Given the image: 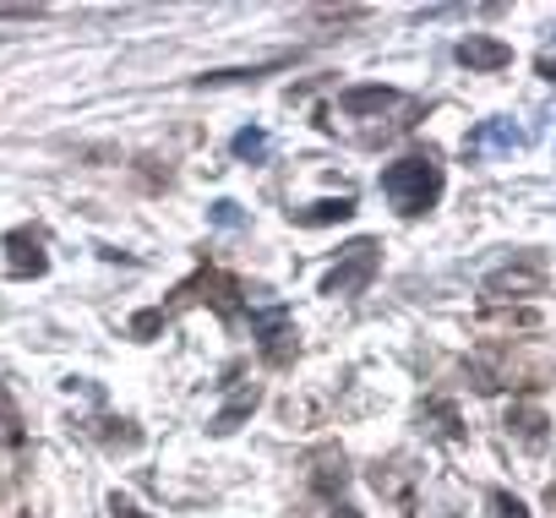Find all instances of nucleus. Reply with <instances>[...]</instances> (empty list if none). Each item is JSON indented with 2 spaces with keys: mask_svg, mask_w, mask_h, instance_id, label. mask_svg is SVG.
<instances>
[{
  "mask_svg": "<svg viewBox=\"0 0 556 518\" xmlns=\"http://www.w3.org/2000/svg\"><path fill=\"white\" fill-rule=\"evenodd\" d=\"M240 295H245V285L235 279V274H224V268H197L186 285H175L169 290V301L164 306H153V312H137L131 317V339H153L159 328H169L180 312H191V306H213L224 323H235L240 317Z\"/></svg>",
  "mask_w": 556,
  "mask_h": 518,
  "instance_id": "1",
  "label": "nucleus"
},
{
  "mask_svg": "<svg viewBox=\"0 0 556 518\" xmlns=\"http://www.w3.org/2000/svg\"><path fill=\"white\" fill-rule=\"evenodd\" d=\"M442 186H447V175H442L437 153H409V159H399V164L382 169V197H388L404 218L431 213V207L442 202Z\"/></svg>",
  "mask_w": 556,
  "mask_h": 518,
  "instance_id": "2",
  "label": "nucleus"
},
{
  "mask_svg": "<svg viewBox=\"0 0 556 518\" xmlns=\"http://www.w3.org/2000/svg\"><path fill=\"white\" fill-rule=\"evenodd\" d=\"M377 268H382V245L366 235V240H350L344 251H339V263L328 268V279H323V295H361V290H371V279H377Z\"/></svg>",
  "mask_w": 556,
  "mask_h": 518,
  "instance_id": "3",
  "label": "nucleus"
},
{
  "mask_svg": "<svg viewBox=\"0 0 556 518\" xmlns=\"http://www.w3.org/2000/svg\"><path fill=\"white\" fill-rule=\"evenodd\" d=\"M251 333H256V350H262V361L267 366H290L295 361V323H290V312L285 306H256L251 312Z\"/></svg>",
  "mask_w": 556,
  "mask_h": 518,
  "instance_id": "4",
  "label": "nucleus"
},
{
  "mask_svg": "<svg viewBox=\"0 0 556 518\" xmlns=\"http://www.w3.org/2000/svg\"><path fill=\"white\" fill-rule=\"evenodd\" d=\"M0 251H7L12 279H45V274H50V235H45V224L12 229L7 240H0Z\"/></svg>",
  "mask_w": 556,
  "mask_h": 518,
  "instance_id": "5",
  "label": "nucleus"
},
{
  "mask_svg": "<svg viewBox=\"0 0 556 518\" xmlns=\"http://www.w3.org/2000/svg\"><path fill=\"white\" fill-rule=\"evenodd\" d=\"M529 137H523V126L518 121H507V115H491V121H480L469 137H464V159H491V153H518Z\"/></svg>",
  "mask_w": 556,
  "mask_h": 518,
  "instance_id": "6",
  "label": "nucleus"
},
{
  "mask_svg": "<svg viewBox=\"0 0 556 518\" xmlns=\"http://www.w3.org/2000/svg\"><path fill=\"white\" fill-rule=\"evenodd\" d=\"M545 290V274H540V263H507V268H496V274H485V301H513V295H540Z\"/></svg>",
  "mask_w": 556,
  "mask_h": 518,
  "instance_id": "7",
  "label": "nucleus"
},
{
  "mask_svg": "<svg viewBox=\"0 0 556 518\" xmlns=\"http://www.w3.org/2000/svg\"><path fill=\"white\" fill-rule=\"evenodd\" d=\"M458 66H469V72H507L513 66V45H502V39H491V34H469V39H458Z\"/></svg>",
  "mask_w": 556,
  "mask_h": 518,
  "instance_id": "8",
  "label": "nucleus"
},
{
  "mask_svg": "<svg viewBox=\"0 0 556 518\" xmlns=\"http://www.w3.org/2000/svg\"><path fill=\"white\" fill-rule=\"evenodd\" d=\"M409 480H415L409 458H388V464H377V469H371V485H377L382 496H393L404 513H415V491H409Z\"/></svg>",
  "mask_w": 556,
  "mask_h": 518,
  "instance_id": "9",
  "label": "nucleus"
},
{
  "mask_svg": "<svg viewBox=\"0 0 556 518\" xmlns=\"http://www.w3.org/2000/svg\"><path fill=\"white\" fill-rule=\"evenodd\" d=\"M399 104V88H382V83H366V88H344L339 93V110L344 115H382Z\"/></svg>",
  "mask_w": 556,
  "mask_h": 518,
  "instance_id": "10",
  "label": "nucleus"
},
{
  "mask_svg": "<svg viewBox=\"0 0 556 518\" xmlns=\"http://www.w3.org/2000/svg\"><path fill=\"white\" fill-rule=\"evenodd\" d=\"M256 404H262V388H256V382H245V388H240V393H235L213 420H207V431H213V437H235V431H240V420H251V409H256Z\"/></svg>",
  "mask_w": 556,
  "mask_h": 518,
  "instance_id": "11",
  "label": "nucleus"
},
{
  "mask_svg": "<svg viewBox=\"0 0 556 518\" xmlns=\"http://www.w3.org/2000/svg\"><path fill=\"white\" fill-rule=\"evenodd\" d=\"M475 323H480L485 333H491V328H507V333H513V328H518V333H534V328H540V312H534V306H496V301H485Z\"/></svg>",
  "mask_w": 556,
  "mask_h": 518,
  "instance_id": "12",
  "label": "nucleus"
},
{
  "mask_svg": "<svg viewBox=\"0 0 556 518\" xmlns=\"http://www.w3.org/2000/svg\"><path fill=\"white\" fill-rule=\"evenodd\" d=\"M290 218L306 224V229L344 224V218H355V197H323V202H312V207H290Z\"/></svg>",
  "mask_w": 556,
  "mask_h": 518,
  "instance_id": "13",
  "label": "nucleus"
},
{
  "mask_svg": "<svg viewBox=\"0 0 556 518\" xmlns=\"http://www.w3.org/2000/svg\"><path fill=\"white\" fill-rule=\"evenodd\" d=\"M420 420H426L442 442H464V415H458V404H453V399H426Z\"/></svg>",
  "mask_w": 556,
  "mask_h": 518,
  "instance_id": "14",
  "label": "nucleus"
},
{
  "mask_svg": "<svg viewBox=\"0 0 556 518\" xmlns=\"http://www.w3.org/2000/svg\"><path fill=\"white\" fill-rule=\"evenodd\" d=\"M285 66H295V55H267V61H256V66L207 72V77H197V83H202V88H224V83H256V77H267V72H285Z\"/></svg>",
  "mask_w": 556,
  "mask_h": 518,
  "instance_id": "15",
  "label": "nucleus"
},
{
  "mask_svg": "<svg viewBox=\"0 0 556 518\" xmlns=\"http://www.w3.org/2000/svg\"><path fill=\"white\" fill-rule=\"evenodd\" d=\"M545 426H551V420H545L534 404H513V409H507V431H513L518 442H529V447L545 442Z\"/></svg>",
  "mask_w": 556,
  "mask_h": 518,
  "instance_id": "16",
  "label": "nucleus"
},
{
  "mask_svg": "<svg viewBox=\"0 0 556 518\" xmlns=\"http://www.w3.org/2000/svg\"><path fill=\"white\" fill-rule=\"evenodd\" d=\"M88 437H93V442H104L110 453H121V447H126V453H131V447H142V431H137L131 420H93V426H88Z\"/></svg>",
  "mask_w": 556,
  "mask_h": 518,
  "instance_id": "17",
  "label": "nucleus"
},
{
  "mask_svg": "<svg viewBox=\"0 0 556 518\" xmlns=\"http://www.w3.org/2000/svg\"><path fill=\"white\" fill-rule=\"evenodd\" d=\"M350 485V469H344V453H328V458H317V475H312V491L317 496H339Z\"/></svg>",
  "mask_w": 556,
  "mask_h": 518,
  "instance_id": "18",
  "label": "nucleus"
},
{
  "mask_svg": "<svg viewBox=\"0 0 556 518\" xmlns=\"http://www.w3.org/2000/svg\"><path fill=\"white\" fill-rule=\"evenodd\" d=\"M0 442H7V447H23V442H28L23 415H17V404H12V393H7V388H0Z\"/></svg>",
  "mask_w": 556,
  "mask_h": 518,
  "instance_id": "19",
  "label": "nucleus"
},
{
  "mask_svg": "<svg viewBox=\"0 0 556 518\" xmlns=\"http://www.w3.org/2000/svg\"><path fill=\"white\" fill-rule=\"evenodd\" d=\"M229 148H235V159H251L256 164V159H267V131L262 126H245V131H235Z\"/></svg>",
  "mask_w": 556,
  "mask_h": 518,
  "instance_id": "20",
  "label": "nucleus"
},
{
  "mask_svg": "<svg viewBox=\"0 0 556 518\" xmlns=\"http://www.w3.org/2000/svg\"><path fill=\"white\" fill-rule=\"evenodd\" d=\"M485 502H491V513H496V518H529V507H523V502H518L513 491H502V485H496V491H491Z\"/></svg>",
  "mask_w": 556,
  "mask_h": 518,
  "instance_id": "21",
  "label": "nucleus"
},
{
  "mask_svg": "<svg viewBox=\"0 0 556 518\" xmlns=\"http://www.w3.org/2000/svg\"><path fill=\"white\" fill-rule=\"evenodd\" d=\"M207 218H213L218 229H240V224H245L240 202H229V197H224V202H213V207H207Z\"/></svg>",
  "mask_w": 556,
  "mask_h": 518,
  "instance_id": "22",
  "label": "nucleus"
},
{
  "mask_svg": "<svg viewBox=\"0 0 556 518\" xmlns=\"http://www.w3.org/2000/svg\"><path fill=\"white\" fill-rule=\"evenodd\" d=\"M110 518H153V513H142L131 496H121V491H115V496H110Z\"/></svg>",
  "mask_w": 556,
  "mask_h": 518,
  "instance_id": "23",
  "label": "nucleus"
},
{
  "mask_svg": "<svg viewBox=\"0 0 556 518\" xmlns=\"http://www.w3.org/2000/svg\"><path fill=\"white\" fill-rule=\"evenodd\" d=\"M540 77H545V83H556V55H540Z\"/></svg>",
  "mask_w": 556,
  "mask_h": 518,
  "instance_id": "24",
  "label": "nucleus"
},
{
  "mask_svg": "<svg viewBox=\"0 0 556 518\" xmlns=\"http://www.w3.org/2000/svg\"><path fill=\"white\" fill-rule=\"evenodd\" d=\"M0 17H39L34 7H0Z\"/></svg>",
  "mask_w": 556,
  "mask_h": 518,
  "instance_id": "25",
  "label": "nucleus"
},
{
  "mask_svg": "<svg viewBox=\"0 0 556 518\" xmlns=\"http://www.w3.org/2000/svg\"><path fill=\"white\" fill-rule=\"evenodd\" d=\"M333 518H361V507H350V502H339V507H333Z\"/></svg>",
  "mask_w": 556,
  "mask_h": 518,
  "instance_id": "26",
  "label": "nucleus"
},
{
  "mask_svg": "<svg viewBox=\"0 0 556 518\" xmlns=\"http://www.w3.org/2000/svg\"><path fill=\"white\" fill-rule=\"evenodd\" d=\"M545 507H551V513H556V480H551V485H545Z\"/></svg>",
  "mask_w": 556,
  "mask_h": 518,
  "instance_id": "27",
  "label": "nucleus"
}]
</instances>
